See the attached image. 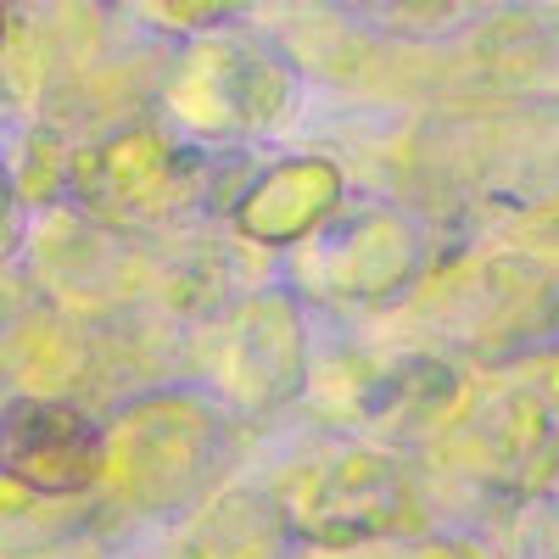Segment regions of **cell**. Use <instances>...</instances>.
Listing matches in <instances>:
<instances>
[{
    "label": "cell",
    "mask_w": 559,
    "mask_h": 559,
    "mask_svg": "<svg viewBox=\"0 0 559 559\" xmlns=\"http://www.w3.org/2000/svg\"><path fill=\"white\" fill-rule=\"evenodd\" d=\"M73 197L90 213H168L197 197V157L174 152L157 129H118L73 157Z\"/></svg>",
    "instance_id": "5"
},
{
    "label": "cell",
    "mask_w": 559,
    "mask_h": 559,
    "mask_svg": "<svg viewBox=\"0 0 559 559\" xmlns=\"http://www.w3.org/2000/svg\"><path fill=\"white\" fill-rule=\"evenodd\" d=\"M213 448H218V431L202 403L157 397L123 419L118 442H107V471H118L129 503L168 509L179 498H191V487L207 476Z\"/></svg>",
    "instance_id": "3"
},
{
    "label": "cell",
    "mask_w": 559,
    "mask_h": 559,
    "mask_svg": "<svg viewBox=\"0 0 559 559\" xmlns=\"http://www.w3.org/2000/svg\"><path fill=\"white\" fill-rule=\"evenodd\" d=\"M342 202V168L331 157H292L274 163L252 191L236 202V229L258 247H297L336 213Z\"/></svg>",
    "instance_id": "10"
},
{
    "label": "cell",
    "mask_w": 559,
    "mask_h": 559,
    "mask_svg": "<svg viewBox=\"0 0 559 559\" xmlns=\"http://www.w3.org/2000/svg\"><path fill=\"white\" fill-rule=\"evenodd\" d=\"M280 537H286V521H280L274 498H263V492H229L191 526L179 559H274Z\"/></svg>",
    "instance_id": "12"
},
{
    "label": "cell",
    "mask_w": 559,
    "mask_h": 559,
    "mask_svg": "<svg viewBox=\"0 0 559 559\" xmlns=\"http://www.w3.org/2000/svg\"><path fill=\"white\" fill-rule=\"evenodd\" d=\"M286 68L247 45H197L179 62L168 102L197 129H252L286 107Z\"/></svg>",
    "instance_id": "6"
},
{
    "label": "cell",
    "mask_w": 559,
    "mask_h": 559,
    "mask_svg": "<svg viewBox=\"0 0 559 559\" xmlns=\"http://www.w3.org/2000/svg\"><path fill=\"white\" fill-rule=\"evenodd\" d=\"M336 386H342V408L381 431H431L442 419H453L464 397V376L437 353L364 358L353 364V381Z\"/></svg>",
    "instance_id": "7"
},
{
    "label": "cell",
    "mask_w": 559,
    "mask_h": 559,
    "mask_svg": "<svg viewBox=\"0 0 559 559\" xmlns=\"http://www.w3.org/2000/svg\"><path fill=\"white\" fill-rule=\"evenodd\" d=\"M408 559H481L476 548H464V543H431V548H419Z\"/></svg>",
    "instance_id": "14"
},
{
    "label": "cell",
    "mask_w": 559,
    "mask_h": 559,
    "mask_svg": "<svg viewBox=\"0 0 559 559\" xmlns=\"http://www.w3.org/2000/svg\"><path fill=\"white\" fill-rule=\"evenodd\" d=\"M218 381L252 403H274L302 386V342L286 302H252L229 319L218 336Z\"/></svg>",
    "instance_id": "11"
},
{
    "label": "cell",
    "mask_w": 559,
    "mask_h": 559,
    "mask_svg": "<svg viewBox=\"0 0 559 559\" xmlns=\"http://www.w3.org/2000/svg\"><path fill=\"white\" fill-rule=\"evenodd\" d=\"M0 45H7V7H0Z\"/></svg>",
    "instance_id": "15"
},
{
    "label": "cell",
    "mask_w": 559,
    "mask_h": 559,
    "mask_svg": "<svg viewBox=\"0 0 559 559\" xmlns=\"http://www.w3.org/2000/svg\"><path fill=\"white\" fill-rule=\"evenodd\" d=\"M481 448L492 471L521 487L559 481V369H537L487 408Z\"/></svg>",
    "instance_id": "9"
},
{
    "label": "cell",
    "mask_w": 559,
    "mask_h": 559,
    "mask_svg": "<svg viewBox=\"0 0 559 559\" xmlns=\"http://www.w3.org/2000/svg\"><path fill=\"white\" fill-rule=\"evenodd\" d=\"M0 476L45 498L90 492L107 476V431L73 403L12 397L0 408Z\"/></svg>",
    "instance_id": "4"
},
{
    "label": "cell",
    "mask_w": 559,
    "mask_h": 559,
    "mask_svg": "<svg viewBox=\"0 0 559 559\" xmlns=\"http://www.w3.org/2000/svg\"><path fill=\"white\" fill-rule=\"evenodd\" d=\"M414 263H419V236L403 213L386 207L347 213L336 229H324L313 241V274L331 297H358V302L392 297L408 286Z\"/></svg>",
    "instance_id": "8"
},
{
    "label": "cell",
    "mask_w": 559,
    "mask_h": 559,
    "mask_svg": "<svg viewBox=\"0 0 559 559\" xmlns=\"http://www.w3.org/2000/svg\"><path fill=\"white\" fill-rule=\"evenodd\" d=\"M23 241V207H17V191H12V179L7 168H0V263H7Z\"/></svg>",
    "instance_id": "13"
},
{
    "label": "cell",
    "mask_w": 559,
    "mask_h": 559,
    "mask_svg": "<svg viewBox=\"0 0 559 559\" xmlns=\"http://www.w3.org/2000/svg\"><path fill=\"white\" fill-rule=\"evenodd\" d=\"M280 521L319 548H353V543L408 532L419 521V498L397 459L369 453V448H342L331 459L308 464L292 481L286 503H280Z\"/></svg>",
    "instance_id": "2"
},
{
    "label": "cell",
    "mask_w": 559,
    "mask_h": 559,
    "mask_svg": "<svg viewBox=\"0 0 559 559\" xmlns=\"http://www.w3.org/2000/svg\"><path fill=\"white\" fill-rule=\"evenodd\" d=\"M437 331L481 358H532L559 347V280L532 258L464 263L426 292Z\"/></svg>",
    "instance_id": "1"
}]
</instances>
